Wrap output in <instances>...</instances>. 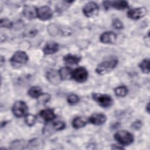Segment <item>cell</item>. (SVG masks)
Instances as JSON below:
<instances>
[{"label": "cell", "instance_id": "1", "mask_svg": "<svg viewBox=\"0 0 150 150\" xmlns=\"http://www.w3.org/2000/svg\"><path fill=\"white\" fill-rule=\"evenodd\" d=\"M118 64L116 57H111L107 60L100 63L96 69V71L100 75H104L113 70Z\"/></svg>", "mask_w": 150, "mask_h": 150}, {"label": "cell", "instance_id": "2", "mask_svg": "<svg viewBox=\"0 0 150 150\" xmlns=\"http://www.w3.org/2000/svg\"><path fill=\"white\" fill-rule=\"evenodd\" d=\"M115 139L121 145H129L134 141L133 135L128 131L122 130L117 132L114 134Z\"/></svg>", "mask_w": 150, "mask_h": 150}, {"label": "cell", "instance_id": "3", "mask_svg": "<svg viewBox=\"0 0 150 150\" xmlns=\"http://www.w3.org/2000/svg\"><path fill=\"white\" fill-rule=\"evenodd\" d=\"M92 97L101 107L104 108L110 107L112 105L113 100L112 98L107 95L100 93H93Z\"/></svg>", "mask_w": 150, "mask_h": 150}, {"label": "cell", "instance_id": "4", "mask_svg": "<svg viewBox=\"0 0 150 150\" xmlns=\"http://www.w3.org/2000/svg\"><path fill=\"white\" fill-rule=\"evenodd\" d=\"M28 107L26 104L21 100L16 101L12 107V112L18 118L25 117L28 114Z\"/></svg>", "mask_w": 150, "mask_h": 150}, {"label": "cell", "instance_id": "5", "mask_svg": "<svg viewBox=\"0 0 150 150\" xmlns=\"http://www.w3.org/2000/svg\"><path fill=\"white\" fill-rule=\"evenodd\" d=\"M83 12L87 17L94 18L98 15L99 8L96 2H89L84 6Z\"/></svg>", "mask_w": 150, "mask_h": 150}, {"label": "cell", "instance_id": "6", "mask_svg": "<svg viewBox=\"0 0 150 150\" xmlns=\"http://www.w3.org/2000/svg\"><path fill=\"white\" fill-rule=\"evenodd\" d=\"M88 71L83 67L76 68L72 71V78L79 83L84 82L88 78Z\"/></svg>", "mask_w": 150, "mask_h": 150}, {"label": "cell", "instance_id": "7", "mask_svg": "<svg viewBox=\"0 0 150 150\" xmlns=\"http://www.w3.org/2000/svg\"><path fill=\"white\" fill-rule=\"evenodd\" d=\"M103 4L105 9L112 7L117 9L123 10L128 7V4L125 1H105L103 2Z\"/></svg>", "mask_w": 150, "mask_h": 150}, {"label": "cell", "instance_id": "8", "mask_svg": "<svg viewBox=\"0 0 150 150\" xmlns=\"http://www.w3.org/2000/svg\"><path fill=\"white\" fill-rule=\"evenodd\" d=\"M147 13V9L145 7L136 8L129 9L127 12L128 17L131 19H139L145 16Z\"/></svg>", "mask_w": 150, "mask_h": 150}, {"label": "cell", "instance_id": "9", "mask_svg": "<svg viewBox=\"0 0 150 150\" xmlns=\"http://www.w3.org/2000/svg\"><path fill=\"white\" fill-rule=\"evenodd\" d=\"M53 16V12L50 8L42 6L37 8V17L42 21L49 20Z\"/></svg>", "mask_w": 150, "mask_h": 150}, {"label": "cell", "instance_id": "10", "mask_svg": "<svg viewBox=\"0 0 150 150\" xmlns=\"http://www.w3.org/2000/svg\"><path fill=\"white\" fill-rule=\"evenodd\" d=\"M11 62L16 64H25L28 61V56L23 51H16L10 59Z\"/></svg>", "mask_w": 150, "mask_h": 150}, {"label": "cell", "instance_id": "11", "mask_svg": "<svg viewBox=\"0 0 150 150\" xmlns=\"http://www.w3.org/2000/svg\"><path fill=\"white\" fill-rule=\"evenodd\" d=\"M46 78L47 80L52 84L57 85L62 80L59 75V71L55 69H49L46 72Z\"/></svg>", "mask_w": 150, "mask_h": 150}, {"label": "cell", "instance_id": "12", "mask_svg": "<svg viewBox=\"0 0 150 150\" xmlns=\"http://www.w3.org/2000/svg\"><path fill=\"white\" fill-rule=\"evenodd\" d=\"M117 38V35L115 33L111 31H108L101 34L100 40L102 43H104L112 44L116 42Z\"/></svg>", "mask_w": 150, "mask_h": 150}, {"label": "cell", "instance_id": "13", "mask_svg": "<svg viewBox=\"0 0 150 150\" xmlns=\"http://www.w3.org/2000/svg\"><path fill=\"white\" fill-rule=\"evenodd\" d=\"M22 13L26 18L32 19L37 17V8L33 5H25L23 7Z\"/></svg>", "mask_w": 150, "mask_h": 150}, {"label": "cell", "instance_id": "14", "mask_svg": "<svg viewBox=\"0 0 150 150\" xmlns=\"http://www.w3.org/2000/svg\"><path fill=\"white\" fill-rule=\"evenodd\" d=\"M107 120L106 116L101 113H95L91 115L89 118L88 121L96 125H100L103 124Z\"/></svg>", "mask_w": 150, "mask_h": 150}, {"label": "cell", "instance_id": "15", "mask_svg": "<svg viewBox=\"0 0 150 150\" xmlns=\"http://www.w3.org/2000/svg\"><path fill=\"white\" fill-rule=\"evenodd\" d=\"M59 50V45L54 42H47L43 49V52L45 54H51L56 52Z\"/></svg>", "mask_w": 150, "mask_h": 150}, {"label": "cell", "instance_id": "16", "mask_svg": "<svg viewBox=\"0 0 150 150\" xmlns=\"http://www.w3.org/2000/svg\"><path fill=\"white\" fill-rule=\"evenodd\" d=\"M40 116L46 121H52L56 117V115L52 109L46 108L40 111L39 113Z\"/></svg>", "mask_w": 150, "mask_h": 150}, {"label": "cell", "instance_id": "17", "mask_svg": "<svg viewBox=\"0 0 150 150\" xmlns=\"http://www.w3.org/2000/svg\"><path fill=\"white\" fill-rule=\"evenodd\" d=\"M49 126L50 127V128L47 127L46 129H44V132H48L49 131L50 129L52 130H55V131H60L63 129L65 127H66V124L64 121H61V120H57L56 121H54L53 122H52V124L50 125H49Z\"/></svg>", "mask_w": 150, "mask_h": 150}, {"label": "cell", "instance_id": "18", "mask_svg": "<svg viewBox=\"0 0 150 150\" xmlns=\"http://www.w3.org/2000/svg\"><path fill=\"white\" fill-rule=\"evenodd\" d=\"M72 71L69 67H63L59 70V75L62 80H67L72 78Z\"/></svg>", "mask_w": 150, "mask_h": 150}, {"label": "cell", "instance_id": "19", "mask_svg": "<svg viewBox=\"0 0 150 150\" xmlns=\"http://www.w3.org/2000/svg\"><path fill=\"white\" fill-rule=\"evenodd\" d=\"M87 121L84 118L81 117H77L74 118L72 121V126L76 129H79L84 127L87 124Z\"/></svg>", "mask_w": 150, "mask_h": 150}, {"label": "cell", "instance_id": "20", "mask_svg": "<svg viewBox=\"0 0 150 150\" xmlns=\"http://www.w3.org/2000/svg\"><path fill=\"white\" fill-rule=\"evenodd\" d=\"M28 94L32 98H39L43 94V93L40 87L38 86H33L29 88Z\"/></svg>", "mask_w": 150, "mask_h": 150}, {"label": "cell", "instance_id": "21", "mask_svg": "<svg viewBox=\"0 0 150 150\" xmlns=\"http://www.w3.org/2000/svg\"><path fill=\"white\" fill-rule=\"evenodd\" d=\"M81 60L80 57L76 55H73L71 54H67L63 57V60L68 63L71 64H77Z\"/></svg>", "mask_w": 150, "mask_h": 150}, {"label": "cell", "instance_id": "22", "mask_svg": "<svg viewBox=\"0 0 150 150\" xmlns=\"http://www.w3.org/2000/svg\"><path fill=\"white\" fill-rule=\"evenodd\" d=\"M114 93L118 97H124L127 94L128 89L127 87L124 86H121L116 87L114 89Z\"/></svg>", "mask_w": 150, "mask_h": 150}, {"label": "cell", "instance_id": "23", "mask_svg": "<svg viewBox=\"0 0 150 150\" xmlns=\"http://www.w3.org/2000/svg\"><path fill=\"white\" fill-rule=\"evenodd\" d=\"M149 60L148 59H145L139 64V68L141 69V71L144 73L148 74L149 73Z\"/></svg>", "mask_w": 150, "mask_h": 150}, {"label": "cell", "instance_id": "24", "mask_svg": "<svg viewBox=\"0 0 150 150\" xmlns=\"http://www.w3.org/2000/svg\"><path fill=\"white\" fill-rule=\"evenodd\" d=\"M25 122L26 124L29 126V127H32L33 125H34V124L36 122V117L35 115H33V114H28L26 116H25Z\"/></svg>", "mask_w": 150, "mask_h": 150}, {"label": "cell", "instance_id": "25", "mask_svg": "<svg viewBox=\"0 0 150 150\" xmlns=\"http://www.w3.org/2000/svg\"><path fill=\"white\" fill-rule=\"evenodd\" d=\"M24 145H26L24 141L21 140H15L13 141L11 145L12 146L11 149H21L20 146H21L22 149L24 148Z\"/></svg>", "mask_w": 150, "mask_h": 150}, {"label": "cell", "instance_id": "26", "mask_svg": "<svg viewBox=\"0 0 150 150\" xmlns=\"http://www.w3.org/2000/svg\"><path fill=\"white\" fill-rule=\"evenodd\" d=\"M67 102L70 104H75L79 103V97L74 94H71L69 95L67 98Z\"/></svg>", "mask_w": 150, "mask_h": 150}, {"label": "cell", "instance_id": "27", "mask_svg": "<svg viewBox=\"0 0 150 150\" xmlns=\"http://www.w3.org/2000/svg\"><path fill=\"white\" fill-rule=\"evenodd\" d=\"M0 25L1 28L4 27L6 28H11L13 26L12 22L10 20L6 18H2L1 19Z\"/></svg>", "mask_w": 150, "mask_h": 150}, {"label": "cell", "instance_id": "28", "mask_svg": "<svg viewBox=\"0 0 150 150\" xmlns=\"http://www.w3.org/2000/svg\"><path fill=\"white\" fill-rule=\"evenodd\" d=\"M112 26L117 29H121L124 27L122 22L118 18H115L112 20Z\"/></svg>", "mask_w": 150, "mask_h": 150}, {"label": "cell", "instance_id": "29", "mask_svg": "<svg viewBox=\"0 0 150 150\" xmlns=\"http://www.w3.org/2000/svg\"><path fill=\"white\" fill-rule=\"evenodd\" d=\"M142 122L141 121H134L132 124V128L134 129H139L142 127Z\"/></svg>", "mask_w": 150, "mask_h": 150}, {"label": "cell", "instance_id": "30", "mask_svg": "<svg viewBox=\"0 0 150 150\" xmlns=\"http://www.w3.org/2000/svg\"><path fill=\"white\" fill-rule=\"evenodd\" d=\"M146 111L149 113V103H148V104H147V105H146Z\"/></svg>", "mask_w": 150, "mask_h": 150}]
</instances>
